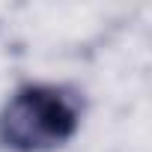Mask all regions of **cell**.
<instances>
[{
	"mask_svg": "<svg viewBox=\"0 0 152 152\" xmlns=\"http://www.w3.org/2000/svg\"><path fill=\"white\" fill-rule=\"evenodd\" d=\"M81 125V102L66 87L27 84L0 110V143L12 152H51Z\"/></svg>",
	"mask_w": 152,
	"mask_h": 152,
	"instance_id": "cell-1",
	"label": "cell"
}]
</instances>
